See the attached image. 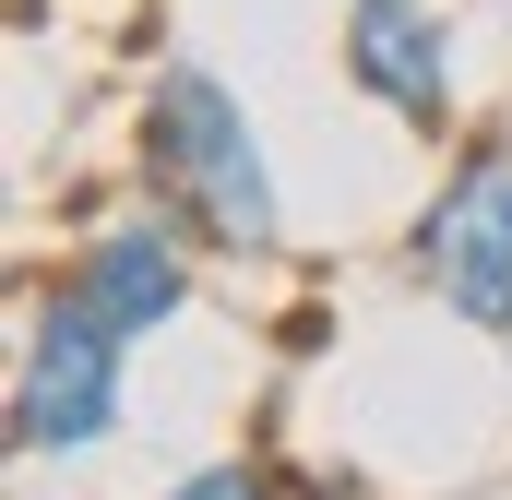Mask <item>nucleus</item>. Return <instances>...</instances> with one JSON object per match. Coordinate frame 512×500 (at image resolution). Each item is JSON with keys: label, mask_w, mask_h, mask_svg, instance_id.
<instances>
[{"label": "nucleus", "mask_w": 512, "mask_h": 500, "mask_svg": "<svg viewBox=\"0 0 512 500\" xmlns=\"http://www.w3.org/2000/svg\"><path fill=\"white\" fill-rule=\"evenodd\" d=\"M131 167H143V203L179 215L203 250H239L274 262L286 239V203H274V155H262L251 108L203 72V60H167L143 84V120H131Z\"/></svg>", "instance_id": "nucleus-1"}, {"label": "nucleus", "mask_w": 512, "mask_h": 500, "mask_svg": "<svg viewBox=\"0 0 512 500\" xmlns=\"http://www.w3.org/2000/svg\"><path fill=\"white\" fill-rule=\"evenodd\" d=\"M405 274H417L453 322L512 334V131H465V143H453L441 191H429L417 227H405Z\"/></svg>", "instance_id": "nucleus-2"}, {"label": "nucleus", "mask_w": 512, "mask_h": 500, "mask_svg": "<svg viewBox=\"0 0 512 500\" xmlns=\"http://www.w3.org/2000/svg\"><path fill=\"white\" fill-rule=\"evenodd\" d=\"M120 358L131 334H108L96 310H72L60 286L36 298L24 322V358H12V453L24 465H72L120 429Z\"/></svg>", "instance_id": "nucleus-3"}, {"label": "nucleus", "mask_w": 512, "mask_h": 500, "mask_svg": "<svg viewBox=\"0 0 512 500\" xmlns=\"http://www.w3.org/2000/svg\"><path fill=\"white\" fill-rule=\"evenodd\" d=\"M346 84L382 108L393 131L441 143L465 120V72H453V24L429 0H346Z\"/></svg>", "instance_id": "nucleus-4"}, {"label": "nucleus", "mask_w": 512, "mask_h": 500, "mask_svg": "<svg viewBox=\"0 0 512 500\" xmlns=\"http://www.w3.org/2000/svg\"><path fill=\"white\" fill-rule=\"evenodd\" d=\"M48 286H60L72 310H96L108 334H131V346H143V334H167V322L191 310V227L143 203V215H120V227L72 239Z\"/></svg>", "instance_id": "nucleus-5"}, {"label": "nucleus", "mask_w": 512, "mask_h": 500, "mask_svg": "<svg viewBox=\"0 0 512 500\" xmlns=\"http://www.w3.org/2000/svg\"><path fill=\"white\" fill-rule=\"evenodd\" d=\"M167 500H274V477L262 465H203V477H179Z\"/></svg>", "instance_id": "nucleus-6"}, {"label": "nucleus", "mask_w": 512, "mask_h": 500, "mask_svg": "<svg viewBox=\"0 0 512 500\" xmlns=\"http://www.w3.org/2000/svg\"><path fill=\"white\" fill-rule=\"evenodd\" d=\"M501 346H512V334H501Z\"/></svg>", "instance_id": "nucleus-7"}]
</instances>
